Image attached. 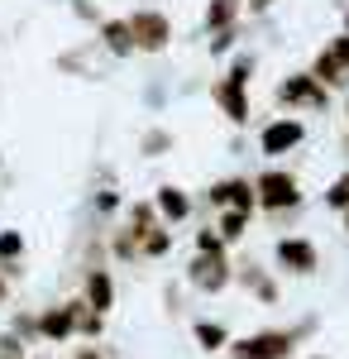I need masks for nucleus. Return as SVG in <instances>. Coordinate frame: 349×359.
<instances>
[{
  "instance_id": "32",
  "label": "nucleus",
  "mask_w": 349,
  "mask_h": 359,
  "mask_svg": "<svg viewBox=\"0 0 349 359\" xmlns=\"http://www.w3.org/2000/svg\"><path fill=\"white\" fill-rule=\"evenodd\" d=\"M311 359H325V355H311Z\"/></svg>"
},
{
  "instance_id": "23",
  "label": "nucleus",
  "mask_w": 349,
  "mask_h": 359,
  "mask_svg": "<svg viewBox=\"0 0 349 359\" xmlns=\"http://www.w3.org/2000/svg\"><path fill=\"white\" fill-rule=\"evenodd\" d=\"M235 39H240V25H235V29H220V34H211V43H206V48H211V57H225L230 48H235Z\"/></svg>"
},
{
  "instance_id": "21",
  "label": "nucleus",
  "mask_w": 349,
  "mask_h": 359,
  "mask_svg": "<svg viewBox=\"0 0 349 359\" xmlns=\"http://www.w3.org/2000/svg\"><path fill=\"white\" fill-rule=\"evenodd\" d=\"M25 259V235L20 230H0V264H20Z\"/></svg>"
},
{
  "instance_id": "26",
  "label": "nucleus",
  "mask_w": 349,
  "mask_h": 359,
  "mask_svg": "<svg viewBox=\"0 0 349 359\" xmlns=\"http://www.w3.org/2000/svg\"><path fill=\"white\" fill-rule=\"evenodd\" d=\"M278 0H244V15H268Z\"/></svg>"
},
{
  "instance_id": "6",
  "label": "nucleus",
  "mask_w": 349,
  "mask_h": 359,
  "mask_svg": "<svg viewBox=\"0 0 349 359\" xmlns=\"http://www.w3.org/2000/svg\"><path fill=\"white\" fill-rule=\"evenodd\" d=\"M325 91H349V34L340 29L330 43H325L321 53L311 57V67H306Z\"/></svg>"
},
{
  "instance_id": "8",
  "label": "nucleus",
  "mask_w": 349,
  "mask_h": 359,
  "mask_svg": "<svg viewBox=\"0 0 349 359\" xmlns=\"http://www.w3.org/2000/svg\"><path fill=\"white\" fill-rule=\"evenodd\" d=\"M301 144H306V120H296V115H273L259 130V154H268V158L296 154Z\"/></svg>"
},
{
  "instance_id": "27",
  "label": "nucleus",
  "mask_w": 349,
  "mask_h": 359,
  "mask_svg": "<svg viewBox=\"0 0 349 359\" xmlns=\"http://www.w3.org/2000/svg\"><path fill=\"white\" fill-rule=\"evenodd\" d=\"M96 211H120V196H115V192H101V196H96Z\"/></svg>"
},
{
  "instance_id": "25",
  "label": "nucleus",
  "mask_w": 349,
  "mask_h": 359,
  "mask_svg": "<svg viewBox=\"0 0 349 359\" xmlns=\"http://www.w3.org/2000/svg\"><path fill=\"white\" fill-rule=\"evenodd\" d=\"M0 359H25V340H20L15 331L0 335Z\"/></svg>"
},
{
  "instance_id": "15",
  "label": "nucleus",
  "mask_w": 349,
  "mask_h": 359,
  "mask_svg": "<svg viewBox=\"0 0 349 359\" xmlns=\"http://www.w3.org/2000/svg\"><path fill=\"white\" fill-rule=\"evenodd\" d=\"M244 20V0H211L206 15H201V29L206 34H220V29H235Z\"/></svg>"
},
{
  "instance_id": "17",
  "label": "nucleus",
  "mask_w": 349,
  "mask_h": 359,
  "mask_svg": "<svg viewBox=\"0 0 349 359\" xmlns=\"http://www.w3.org/2000/svg\"><path fill=\"white\" fill-rule=\"evenodd\" d=\"M172 249V225H149V235H144V245H139V264H149V259H163Z\"/></svg>"
},
{
  "instance_id": "12",
  "label": "nucleus",
  "mask_w": 349,
  "mask_h": 359,
  "mask_svg": "<svg viewBox=\"0 0 349 359\" xmlns=\"http://www.w3.org/2000/svg\"><path fill=\"white\" fill-rule=\"evenodd\" d=\"M81 302L91 311H101V316L115 306V278H110L106 264H86L81 269Z\"/></svg>"
},
{
  "instance_id": "14",
  "label": "nucleus",
  "mask_w": 349,
  "mask_h": 359,
  "mask_svg": "<svg viewBox=\"0 0 349 359\" xmlns=\"http://www.w3.org/2000/svg\"><path fill=\"white\" fill-rule=\"evenodd\" d=\"M96 39H101V48H106L110 57H135V34H130V15L120 20V15H106L101 25H96Z\"/></svg>"
},
{
  "instance_id": "22",
  "label": "nucleus",
  "mask_w": 349,
  "mask_h": 359,
  "mask_svg": "<svg viewBox=\"0 0 349 359\" xmlns=\"http://www.w3.org/2000/svg\"><path fill=\"white\" fill-rule=\"evenodd\" d=\"M196 249H201V254H215V249H230V245L220 240L215 225H196Z\"/></svg>"
},
{
  "instance_id": "2",
  "label": "nucleus",
  "mask_w": 349,
  "mask_h": 359,
  "mask_svg": "<svg viewBox=\"0 0 349 359\" xmlns=\"http://www.w3.org/2000/svg\"><path fill=\"white\" fill-rule=\"evenodd\" d=\"M306 331H316V321H301V326H264V331L244 335V340H230V359H292L296 340Z\"/></svg>"
},
{
  "instance_id": "4",
  "label": "nucleus",
  "mask_w": 349,
  "mask_h": 359,
  "mask_svg": "<svg viewBox=\"0 0 349 359\" xmlns=\"http://www.w3.org/2000/svg\"><path fill=\"white\" fill-rule=\"evenodd\" d=\"M230 283H235V259H230V249H215V254L191 249V259H187V287L215 297V292H225Z\"/></svg>"
},
{
  "instance_id": "5",
  "label": "nucleus",
  "mask_w": 349,
  "mask_h": 359,
  "mask_svg": "<svg viewBox=\"0 0 349 359\" xmlns=\"http://www.w3.org/2000/svg\"><path fill=\"white\" fill-rule=\"evenodd\" d=\"M273 101L282 106V111H325L330 101H335V91H325L311 72H287L278 91H273Z\"/></svg>"
},
{
  "instance_id": "19",
  "label": "nucleus",
  "mask_w": 349,
  "mask_h": 359,
  "mask_svg": "<svg viewBox=\"0 0 349 359\" xmlns=\"http://www.w3.org/2000/svg\"><path fill=\"white\" fill-rule=\"evenodd\" d=\"M167 149H172V130H144V139H139V154H144V158H163V154H167Z\"/></svg>"
},
{
  "instance_id": "30",
  "label": "nucleus",
  "mask_w": 349,
  "mask_h": 359,
  "mask_svg": "<svg viewBox=\"0 0 349 359\" xmlns=\"http://www.w3.org/2000/svg\"><path fill=\"white\" fill-rule=\"evenodd\" d=\"M345 34H349V10H345Z\"/></svg>"
},
{
  "instance_id": "18",
  "label": "nucleus",
  "mask_w": 349,
  "mask_h": 359,
  "mask_svg": "<svg viewBox=\"0 0 349 359\" xmlns=\"http://www.w3.org/2000/svg\"><path fill=\"white\" fill-rule=\"evenodd\" d=\"M215 230H220L225 245H240L244 235H249V216H244V211H220V216H215Z\"/></svg>"
},
{
  "instance_id": "29",
  "label": "nucleus",
  "mask_w": 349,
  "mask_h": 359,
  "mask_svg": "<svg viewBox=\"0 0 349 359\" xmlns=\"http://www.w3.org/2000/svg\"><path fill=\"white\" fill-rule=\"evenodd\" d=\"M0 306H10V278L0 273Z\"/></svg>"
},
{
  "instance_id": "11",
  "label": "nucleus",
  "mask_w": 349,
  "mask_h": 359,
  "mask_svg": "<svg viewBox=\"0 0 349 359\" xmlns=\"http://www.w3.org/2000/svg\"><path fill=\"white\" fill-rule=\"evenodd\" d=\"M153 211H158L163 225H187L196 216V196L182 192L177 182H163L158 192H153Z\"/></svg>"
},
{
  "instance_id": "10",
  "label": "nucleus",
  "mask_w": 349,
  "mask_h": 359,
  "mask_svg": "<svg viewBox=\"0 0 349 359\" xmlns=\"http://www.w3.org/2000/svg\"><path fill=\"white\" fill-rule=\"evenodd\" d=\"M130 34H135V48L139 53H163L167 43H172V20L153 10V5H144L130 15Z\"/></svg>"
},
{
  "instance_id": "33",
  "label": "nucleus",
  "mask_w": 349,
  "mask_h": 359,
  "mask_svg": "<svg viewBox=\"0 0 349 359\" xmlns=\"http://www.w3.org/2000/svg\"><path fill=\"white\" fill-rule=\"evenodd\" d=\"M0 163H5V154H0Z\"/></svg>"
},
{
  "instance_id": "3",
  "label": "nucleus",
  "mask_w": 349,
  "mask_h": 359,
  "mask_svg": "<svg viewBox=\"0 0 349 359\" xmlns=\"http://www.w3.org/2000/svg\"><path fill=\"white\" fill-rule=\"evenodd\" d=\"M254 196H259V211H264V216H287V211H296V206L306 201L301 182H296V172L273 168V163L254 177Z\"/></svg>"
},
{
  "instance_id": "13",
  "label": "nucleus",
  "mask_w": 349,
  "mask_h": 359,
  "mask_svg": "<svg viewBox=\"0 0 349 359\" xmlns=\"http://www.w3.org/2000/svg\"><path fill=\"white\" fill-rule=\"evenodd\" d=\"M235 283H240V287H249V292H254L264 306H278V297H282V287L268 278V269H264L259 259H244V264H235Z\"/></svg>"
},
{
  "instance_id": "9",
  "label": "nucleus",
  "mask_w": 349,
  "mask_h": 359,
  "mask_svg": "<svg viewBox=\"0 0 349 359\" xmlns=\"http://www.w3.org/2000/svg\"><path fill=\"white\" fill-rule=\"evenodd\" d=\"M206 201H211L215 211H244V216H254V211H259L254 177H240V172H230V177H215L211 187H206Z\"/></svg>"
},
{
  "instance_id": "20",
  "label": "nucleus",
  "mask_w": 349,
  "mask_h": 359,
  "mask_svg": "<svg viewBox=\"0 0 349 359\" xmlns=\"http://www.w3.org/2000/svg\"><path fill=\"white\" fill-rule=\"evenodd\" d=\"M325 206H330V211H340V216L349 211V168L330 182V187H325Z\"/></svg>"
},
{
  "instance_id": "24",
  "label": "nucleus",
  "mask_w": 349,
  "mask_h": 359,
  "mask_svg": "<svg viewBox=\"0 0 349 359\" xmlns=\"http://www.w3.org/2000/svg\"><path fill=\"white\" fill-rule=\"evenodd\" d=\"M15 335H20V340H34V335H39V316H34V311H15Z\"/></svg>"
},
{
  "instance_id": "7",
  "label": "nucleus",
  "mask_w": 349,
  "mask_h": 359,
  "mask_svg": "<svg viewBox=\"0 0 349 359\" xmlns=\"http://www.w3.org/2000/svg\"><path fill=\"white\" fill-rule=\"evenodd\" d=\"M273 264L292 278H311L321 269V249H316L311 235H278L273 240Z\"/></svg>"
},
{
  "instance_id": "31",
  "label": "nucleus",
  "mask_w": 349,
  "mask_h": 359,
  "mask_svg": "<svg viewBox=\"0 0 349 359\" xmlns=\"http://www.w3.org/2000/svg\"><path fill=\"white\" fill-rule=\"evenodd\" d=\"M345 230H349V211H345Z\"/></svg>"
},
{
  "instance_id": "28",
  "label": "nucleus",
  "mask_w": 349,
  "mask_h": 359,
  "mask_svg": "<svg viewBox=\"0 0 349 359\" xmlns=\"http://www.w3.org/2000/svg\"><path fill=\"white\" fill-rule=\"evenodd\" d=\"M72 359H106V355H101L96 345H77V355H72Z\"/></svg>"
},
{
  "instance_id": "16",
  "label": "nucleus",
  "mask_w": 349,
  "mask_h": 359,
  "mask_svg": "<svg viewBox=\"0 0 349 359\" xmlns=\"http://www.w3.org/2000/svg\"><path fill=\"white\" fill-rule=\"evenodd\" d=\"M191 335H196V345H201L206 355H215V350L230 345V326H225V321H191Z\"/></svg>"
},
{
  "instance_id": "1",
  "label": "nucleus",
  "mask_w": 349,
  "mask_h": 359,
  "mask_svg": "<svg viewBox=\"0 0 349 359\" xmlns=\"http://www.w3.org/2000/svg\"><path fill=\"white\" fill-rule=\"evenodd\" d=\"M249 77H254V53H240L220 77L211 82V101L215 111L230 125H249L254 120V101H249Z\"/></svg>"
}]
</instances>
